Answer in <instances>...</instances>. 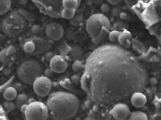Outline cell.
I'll use <instances>...</instances> for the list:
<instances>
[{"instance_id":"6da1fadb","label":"cell","mask_w":161,"mask_h":120,"mask_svg":"<svg viewBox=\"0 0 161 120\" xmlns=\"http://www.w3.org/2000/svg\"><path fill=\"white\" fill-rule=\"evenodd\" d=\"M148 73L140 58L127 48L106 44L95 49L85 63L80 86L93 103L109 108L143 91Z\"/></svg>"},{"instance_id":"7a4b0ae2","label":"cell","mask_w":161,"mask_h":120,"mask_svg":"<svg viewBox=\"0 0 161 120\" xmlns=\"http://www.w3.org/2000/svg\"><path fill=\"white\" fill-rule=\"evenodd\" d=\"M46 105L53 119L67 120L76 116L80 102L77 97L71 93L57 91L50 95Z\"/></svg>"},{"instance_id":"3957f363","label":"cell","mask_w":161,"mask_h":120,"mask_svg":"<svg viewBox=\"0 0 161 120\" xmlns=\"http://www.w3.org/2000/svg\"><path fill=\"white\" fill-rule=\"evenodd\" d=\"M34 16L25 10H15L3 18L2 30L7 36L14 38L19 35L33 21Z\"/></svg>"},{"instance_id":"277c9868","label":"cell","mask_w":161,"mask_h":120,"mask_svg":"<svg viewBox=\"0 0 161 120\" xmlns=\"http://www.w3.org/2000/svg\"><path fill=\"white\" fill-rule=\"evenodd\" d=\"M43 72V66L39 61L30 59L23 62L17 69L16 74L19 79L28 85L33 84L35 80Z\"/></svg>"},{"instance_id":"5b68a950","label":"cell","mask_w":161,"mask_h":120,"mask_svg":"<svg viewBox=\"0 0 161 120\" xmlns=\"http://www.w3.org/2000/svg\"><path fill=\"white\" fill-rule=\"evenodd\" d=\"M110 20L103 14H94L86 22V31L91 38L98 36L105 29H110Z\"/></svg>"},{"instance_id":"8992f818","label":"cell","mask_w":161,"mask_h":120,"mask_svg":"<svg viewBox=\"0 0 161 120\" xmlns=\"http://www.w3.org/2000/svg\"><path fill=\"white\" fill-rule=\"evenodd\" d=\"M32 2L45 15L53 18L61 17L63 0H32Z\"/></svg>"},{"instance_id":"52a82bcc","label":"cell","mask_w":161,"mask_h":120,"mask_svg":"<svg viewBox=\"0 0 161 120\" xmlns=\"http://www.w3.org/2000/svg\"><path fill=\"white\" fill-rule=\"evenodd\" d=\"M49 115V111L43 102L34 101L28 104L24 111V118L28 120H44L47 119Z\"/></svg>"},{"instance_id":"ba28073f","label":"cell","mask_w":161,"mask_h":120,"mask_svg":"<svg viewBox=\"0 0 161 120\" xmlns=\"http://www.w3.org/2000/svg\"><path fill=\"white\" fill-rule=\"evenodd\" d=\"M33 91L40 97H45L52 90V81L47 76H40L33 82Z\"/></svg>"},{"instance_id":"9c48e42d","label":"cell","mask_w":161,"mask_h":120,"mask_svg":"<svg viewBox=\"0 0 161 120\" xmlns=\"http://www.w3.org/2000/svg\"><path fill=\"white\" fill-rule=\"evenodd\" d=\"M46 35L53 41H59L64 36V28L57 22H51L45 28Z\"/></svg>"},{"instance_id":"30bf717a","label":"cell","mask_w":161,"mask_h":120,"mask_svg":"<svg viewBox=\"0 0 161 120\" xmlns=\"http://www.w3.org/2000/svg\"><path fill=\"white\" fill-rule=\"evenodd\" d=\"M110 115L116 119H126L130 114V109L126 104L123 102H119L112 108Z\"/></svg>"},{"instance_id":"8fae6325","label":"cell","mask_w":161,"mask_h":120,"mask_svg":"<svg viewBox=\"0 0 161 120\" xmlns=\"http://www.w3.org/2000/svg\"><path fill=\"white\" fill-rule=\"evenodd\" d=\"M49 68L53 72L60 74L66 71L68 68V62L60 55H54L49 61Z\"/></svg>"},{"instance_id":"7c38bea8","label":"cell","mask_w":161,"mask_h":120,"mask_svg":"<svg viewBox=\"0 0 161 120\" xmlns=\"http://www.w3.org/2000/svg\"><path fill=\"white\" fill-rule=\"evenodd\" d=\"M31 39H32L36 43V51L35 52L33 53V54H35V55H38V54L40 55V54L44 53L51 48V43H50L49 42H48L47 40L38 38V37H34V38H31Z\"/></svg>"},{"instance_id":"4fadbf2b","label":"cell","mask_w":161,"mask_h":120,"mask_svg":"<svg viewBox=\"0 0 161 120\" xmlns=\"http://www.w3.org/2000/svg\"><path fill=\"white\" fill-rule=\"evenodd\" d=\"M130 102L135 108H141L147 103V98L142 91H136L130 97Z\"/></svg>"},{"instance_id":"5bb4252c","label":"cell","mask_w":161,"mask_h":120,"mask_svg":"<svg viewBox=\"0 0 161 120\" xmlns=\"http://www.w3.org/2000/svg\"><path fill=\"white\" fill-rule=\"evenodd\" d=\"M132 39L133 38H132L131 34L129 31H124L123 32L121 33L119 38V42L122 47L129 49L132 44Z\"/></svg>"},{"instance_id":"9a60e30c","label":"cell","mask_w":161,"mask_h":120,"mask_svg":"<svg viewBox=\"0 0 161 120\" xmlns=\"http://www.w3.org/2000/svg\"><path fill=\"white\" fill-rule=\"evenodd\" d=\"M3 98L8 101H12L17 97V90L14 87H8L3 91Z\"/></svg>"},{"instance_id":"2e32d148","label":"cell","mask_w":161,"mask_h":120,"mask_svg":"<svg viewBox=\"0 0 161 120\" xmlns=\"http://www.w3.org/2000/svg\"><path fill=\"white\" fill-rule=\"evenodd\" d=\"M15 59V55H9L6 52V49H3L0 53V60L3 65L11 66L14 63V61Z\"/></svg>"},{"instance_id":"e0dca14e","label":"cell","mask_w":161,"mask_h":120,"mask_svg":"<svg viewBox=\"0 0 161 120\" xmlns=\"http://www.w3.org/2000/svg\"><path fill=\"white\" fill-rule=\"evenodd\" d=\"M80 0H63L64 9L77 10L79 8Z\"/></svg>"},{"instance_id":"ac0fdd59","label":"cell","mask_w":161,"mask_h":120,"mask_svg":"<svg viewBox=\"0 0 161 120\" xmlns=\"http://www.w3.org/2000/svg\"><path fill=\"white\" fill-rule=\"evenodd\" d=\"M23 49L26 53L28 54H33L36 51V43L32 39H29L28 41H26L24 44Z\"/></svg>"},{"instance_id":"d6986e66","label":"cell","mask_w":161,"mask_h":120,"mask_svg":"<svg viewBox=\"0 0 161 120\" xmlns=\"http://www.w3.org/2000/svg\"><path fill=\"white\" fill-rule=\"evenodd\" d=\"M11 7V0H0V15H3Z\"/></svg>"},{"instance_id":"ffe728a7","label":"cell","mask_w":161,"mask_h":120,"mask_svg":"<svg viewBox=\"0 0 161 120\" xmlns=\"http://www.w3.org/2000/svg\"><path fill=\"white\" fill-rule=\"evenodd\" d=\"M147 115L142 111H134L129 115V119L131 120H147Z\"/></svg>"},{"instance_id":"44dd1931","label":"cell","mask_w":161,"mask_h":120,"mask_svg":"<svg viewBox=\"0 0 161 120\" xmlns=\"http://www.w3.org/2000/svg\"><path fill=\"white\" fill-rule=\"evenodd\" d=\"M28 101V96L25 95V94H19V95H17L16 97V101H15V105H16V108L18 109H20L21 107H22L24 104L27 103V102Z\"/></svg>"},{"instance_id":"7402d4cb","label":"cell","mask_w":161,"mask_h":120,"mask_svg":"<svg viewBox=\"0 0 161 120\" xmlns=\"http://www.w3.org/2000/svg\"><path fill=\"white\" fill-rule=\"evenodd\" d=\"M132 47L137 52L143 54L145 51V48L143 44L137 39H132Z\"/></svg>"},{"instance_id":"603a6c76","label":"cell","mask_w":161,"mask_h":120,"mask_svg":"<svg viewBox=\"0 0 161 120\" xmlns=\"http://www.w3.org/2000/svg\"><path fill=\"white\" fill-rule=\"evenodd\" d=\"M76 10L73 9H64L61 12V18L65 19H71L75 15Z\"/></svg>"},{"instance_id":"cb8c5ba5","label":"cell","mask_w":161,"mask_h":120,"mask_svg":"<svg viewBox=\"0 0 161 120\" xmlns=\"http://www.w3.org/2000/svg\"><path fill=\"white\" fill-rule=\"evenodd\" d=\"M72 68H73V71L74 72L79 73L84 70L85 65L80 61H79V60H75L73 62V65H72Z\"/></svg>"},{"instance_id":"d4e9b609","label":"cell","mask_w":161,"mask_h":120,"mask_svg":"<svg viewBox=\"0 0 161 120\" xmlns=\"http://www.w3.org/2000/svg\"><path fill=\"white\" fill-rule=\"evenodd\" d=\"M109 31H110V29H105L104 31H103V32L101 33L100 35H98V36H97L96 38H92V41H93V42H94V43H99V42H103V40L105 39V38H106V36L107 35H109Z\"/></svg>"},{"instance_id":"484cf974","label":"cell","mask_w":161,"mask_h":120,"mask_svg":"<svg viewBox=\"0 0 161 120\" xmlns=\"http://www.w3.org/2000/svg\"><path fill=\"white\" fill-rule=\"evenodd\" d=\"M120 31H111V32L109 33L108 35V38L109 40H110V42H116V41H119V36H120L121 35Z\"/></svg>"},{"instance_id":"4316f807","label":"cell","mask_w":161,"mask_h":120,"mask_svg":"<svg viewBox=\"0 0 161 120\" xmlns=\"http://www.w3.org/2000/svg\"><path fill=\"white\" fill-rule=\"evenodd\" d=\"M3 107L6 112L8 113V112H11V111H12L13 110L15 109V108H16V105H15V103H13L11 101H8V100H7L6 102H3Z\"/></svg>"},{"instance_id":"83f0119b","label":"cell","mask_w":161,"mask_h":120,"mask_svg":"<svg viewBox=\"0 0 161 120\" xmlns=\"http://www.w3.org/2000/svg\"><path fill=\"white\" fill-rule=\"evenodd\" d=\"M41 32V28L39 25H33L31 28V33L34 35H37Z\"/></svg>"},{"instance_id":"f1b7e54d","label":"cell","mask_w":161,"mask_h":120,"mask_svg":"<svg viewBox=\"0 0 161 120\" xmlns=\"http://www.w3.org/2000/svg\"><path fill=\"white\" fill-rule=\"evenodd\" d=\"M80 79H81V78H80V77H79L78 75H74L71 77L70 81H71L72 83L73 84H78L79 82H80Z\"/></svg>"},{"instance_id":"f546056e","label":"cell","mask_w":161,"mask_h":120,"mask_svg":"<svg viewBox=\"0 0 161 120\" xmlns=\"http://www.w3.org/2000/svg\"><path fill=\"white\" fill-rule=\"evenodd\" d=\"M110 10V6H109V4L103 3L102 4V6H101V11H103V13L109 12Z\"/></svg>"},{"instance_id":"4dcf8cb0","label":"cell","mask_w":161,"mask_h":120,"mask_svg":"<svg viewBox=\"0 0 161 120\" xmlns=\"http://www.w3.org/2000/svg\"><path fill=\"white\" fill-rule=\"evenodd\" d=\"M53 57V54L51 52H48V53H46L45 55H44V58L46 60H48V61H50L52 59V58Z\"/></svg>"},{"instance_id":"1f68e13d","label":"cell","mask_w":161,"mask_h":120,"mask_svg":"<svg viewBox=\"0 0 161 120\" xmlns=\"http://www.w3.org/2000/svg\"><path fill=\"white\" fill-rule=\"evenodd\" d=\"M119 17H120L121 19L126 20L127 19V17H128V15L126 14V12H121L120 15H119Z\"/></svg>"},{"instance_id":"d6a6232c","label":"cell","mask_w":161,"mask_h":120,"mask_svg":"<svg viewBox=\"0 0 161 120\" xmlns=\"http://www.w3.org/2000/svg\"><path fill=\"white\" fill-rule=\"evenodd\" d=\"M122 0H107V2L111 5H118Z\"/></svg>"},{"instance_id":"836d02e7","label":"cell","mask_w":161,"mask_h":120,"mask_svg":"<svg viewBox=\"0 0 161 120\" xmlns=\"http://www.w3.org/2000/svg\"><path fill=\"white\" fill-rule=\"evenodd\" d=\"M53 71H52L51 68H49V69L45 70V71H44V75H45V76H47V77L51 76V75H53Z\"/></svg>"},{"instance_id":"e575fe53","label":"cell","mask_w":161,"mask_h":120,"mask_svg":"<svg viewBox=\"0 0 161 120\" xmlns=\"http://www.w3.org/2000/svg\"><path fill=\"white\" fill-rule=\"evenodd\" d=\"M125 1H126V2L128 4V5L132 6V5H135V4L139 1V0H125Z\"/></svg>"},{"instance_id":"d590c367","label":"cell","mask_w":161,"mask_h":120,"mask_svg":"<svg viewBox=\"0 0 161 120\" xmlns=\"http://www.w3.org/2000/svg\"><path fill=\"white\" fill-rule=\"evenodd\" d=\"M149 82H150L152 85H156V83H157V79L155 78H151L150 79H149Z\"/></svg>"},{"instance_id":"8d00e7d4","label":"cell","mask_w":161,"mask_h":120,"mask_svg":"<svg viewBox=\"0 0 161 120\" xmlns=\"http://www.w3.org/2000/svg\"><path fill=\"white\" fill-rule=\"evenodd\" d=\"M11 70L9 68H6L5 69L3 70V73H4V74H5V75H10V73H11Z\"/></svg>"},{"instance_id":"74e56055","label":"cell","mask_w":161,"mask_h":120,"mask_svg":"<svg viewBox=\"0 0 161 120\" xmlns=\"http://www.w3.org/2000/svg\"><path fill=\"white\" fill-rule=\"evenodd\" d=\"M27 107H28V104H24V105L21 107V108H20V111H21V112L23 113V114H24V111H25L26 108H27Z\"/></svg>"},{"instance_id":"f35d334b","label":"cell","mask_w":161,"mask_h":120,"mask_svg":"<svg viewBox=\"0 0 161 120\" xmlns=\"http://www.w3.org/2000/svg\"><path fill=\"white\" fill-rule=\"evenodd\" d=\"M19 2L20 4H23V5H24V4H25L26 2H27V0H19Z\"/></svg>"},{"instance_id":"ab89813d","label":"cell","mask_w":161,"mask_h":120,"mask_svg":"<svg viewBox=\"0 0 161 120\" xmlns=\"http://www.w3.org/2000/svg\"><path fill=\"white\" fill-rule=\"evenodd\" d=\"M159 117H160V118H161V107H160V109H159Z\"/></svg>"}]
</instances>
